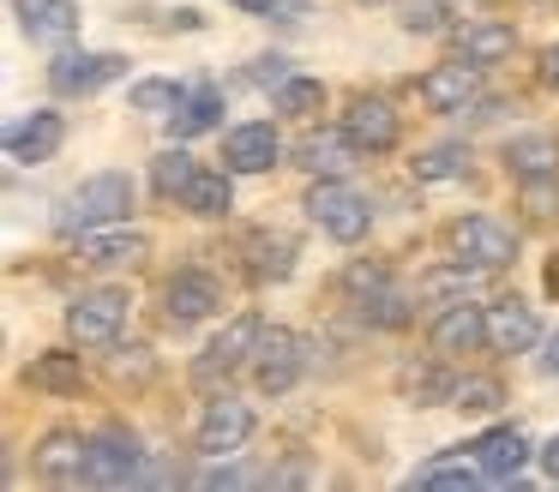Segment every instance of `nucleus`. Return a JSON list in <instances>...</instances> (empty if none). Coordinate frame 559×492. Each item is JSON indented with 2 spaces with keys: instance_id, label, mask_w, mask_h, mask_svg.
I'll return each instance as SVG.
<instances>
[{
  "instance_id": "nucleus-1",
  "label": "nucleus",
  "mask_w": 559,
  "mask_h": 492,
  "mask_svg": "<svg viewBox=\"0 0 559 492\" xmlns=\"http://www.w3.org/2000/svg\"><path fill=\"white\" fill-rule=\"evenodd\" d=\"M127 211H133V180H127L121 168H103V175H91L85 187L67 192V204H61V216H55V228H61L67 240H79L85 228L127 223Z\"/></svg>"
},
{
  "instance_id": "nucleus-2",
  "label": "nucleus",
  "mask_w": 559,
  "mask_h": 492,
  "mask_svg": "<svg viewBox=\"0 0 559 492\" xmlns=\"http://www.w3.org/2000/svg\"><path fill=\"white\" fill-rule=\"evenodd\" d=\"M259 336H265V319H259V312H235V319L205 343V355L193 360V384L199 391H223L241 367H253Z\"/></svg>"
},
{
  "instance_id": "nucleus-3",
  "label": "nucleus",
  "mask_w": 559,
  "mask_h": 492,
  "mask_svg": "<svg viewBox=\"0 0 559 492\" xmlns=\"http://www.w3.org/2000/svg\"><path fill=\"white\" fill-rule=\"evenodd\" d=\"M301 211L313 216V223L325 228L331 240H343V247H355V240L373 228V204H367L355 187H343L337 175L313 180V187H307V204H301Z\"/></svg>"
},
{
  "instance_id": "nucleus-4",
  "label": "nucleus",
  "mask_w": 559,
  "mask_h": 492,
  "mask_svg": "<svg viewBox=\"0 0 559 492\" xmlns=\"http://www.w3.org/2000/svg\"><path fill=\"white\" fill-rule=\"evenodd\" d=\"M127 288H79L73 300H67V336H73L79 348H103L121 336L127 324Z\"/></svg>"
},
{
  "instance_id": "nucleus-5",
  "label": "nucleus",
  "mask_w": 559,
  "mask_h": 492,
  "mask_svg": "<svg viewBox=\"0 0 559 492\" xmlns=\"http://www.w3.org/2000/svg\"><path fill=\"white\" fill-rule=\"evenodd\" d=\"M301 372H307V336L283 331V324H265V336L253 348V384L265 396H289L301 384Z\"/></svg>"
},
{
  "instance_id": "nucleus-6",
  "label": "nucleus",
  "mask_w": 559,
  "mask_h": 492,
  "mask_svg": "<svg viewBox=\"0 0 559 492\" xmlns=\"http://www.w3.org/2000/svg\"><path fill=\"white\" fill-rule=\"evenodd\" d=\"M127 79V55H85V48H61L49 60V91L55 96H97L103 84Z\"/></svg>"
},
{
  "instance_id": "nucleus-7",
  "label": "nucleus",
  "mask_w": 559,
  "mask_h": 492,
  "mask_svg": "<svg viewBox=\"0 0 559 492\" xmlns=\"http://www.w3.org/2000/svg\"><path fill=\"white\" fill-rule=\"evenodd\" d=\"M451 252H457L463 264H481V271H499V264L518 259V235H511L499 216L475 211V216H457L451 223Z\"/></svg>"
},
{
  "instance_id": "nucleus-8",
  "label": "nucleus",
  "mask_w": 559,
  "mask_h": 492,
  "mask_svg": "<svg viewBox=\"0 0 559 492\" xmlns=\"http://www.w3.org/2000/svg\"><path fill=\"white\" fill-rule=\"evenodd\" d=\"M253 439V408L229 391H211L205 415H199V451L205 456H235L241 444Z\"/></svg>"
},
{
  "instance_id": "nucleus-9",
  "label": "nucleus",
  "mask_w": 559,
  "mask_h": 492,
  "mask_svg": "<svg viewBox=\"0 0 559 492\" xmlns=\"http://www.w3.org/2000/svg\"><path fill=\"white\" fill-rule=\"evenodd\" d=\"M343 132H349V144L361 156H385L391 144L403 139V115L385 96H355V103L343 108Z\"/></svg>"
},
{
  "instance_id": "nucleus-10",
  "label": "nucleus",
  "mask_w": 559,
  "mask_h": 492,
  "mask_svg": "<svg viewBox=\"0 0 559 492\" xmlns=\"http://www.w3.org/2000/svg\"><path fill=\"white\" fill-rule=\"evenodd\" d=\"M31 468H37L43 480H55V487H79L91 468V439L79 427H55L37 439V451H31Z\"/></svg>"
},
{
  "instance_id": "nucleus-11",
  "label": "nucleus",
  "mask_w": 559,
  "mask_h": 492,
  "mask_svg": "<svg viewBox=\"0 0 559 492\" xmlns=\"http://www.w3.org/2000/svg\"><path fill=\"white\" fill-rule=\"evenodd\" d=\"M151 259V240L139 235V228L127 223H103V228H85L79 235V264H91V271H133V264Z\"/></svg>"
},
{
  "instance_id": "nucleus-12",
  "label": "nucleus",
  "mask_w": 559,
  "mask_h": 492,
  "mask_svg": "<svg viewBox=\"0 0 559 492\" xmlns=\"http://www.w3.org/2000/svg\"><path fill=\"white\" fill-rule=\"evenodd\" d=\"M139 463H145V444H139V432L103 427L97 439H91V468H85V480H91V487H121V480L139 475Z\"/></svg>"
},
{
  "instance_id": "nucleus-13",
  "label": "nucleus",
  "mask_w": 559,
  "mask_h": 492,
  "mask_svg": "<svg viewBox=\"0 0 559 492\" xmlns=\"http://www.w3.org/2000/svg\"><path fill=\"white\" fill-rule=\"evenodd\" d=\"M211 312H223L217 276H205V271H175L169 283H163V319H169L175 331H181V324L211 319Z\"/></svg>"
},
{
  "instance_id": "nucleus-14",
  "label": "nucleus",
  "mask_w": 559,
  "mask_h": 492,
  "mask_svg": "<svg viewBox=\"0 0 559 492\" xmlns=\"http://www.w3.org/2000/svg\"><path fill=\"white\" fill-rule=\"evenodd\" d=\"M13 19L31 43L67 48L79 36V24H85V12H79V0H13Z\"/></svg>"
},
{
  "instance_id": "nucleus-15",
  "label": "nucleus",
  "mask_w": 559,
  "mask_h": 492,
  "mask_svg": "<svg viewBox=\"0 0 559 492\" xmlns=\"http://www.w3.org/2000/svg\"><path fill=\"white\" fill-rule=\"evenodd\" d=\"M475 91H481V67H469V60H445V67L421 72V84H415V96L433 115H463L475 103Z\"/></svg>"
},
{
  "instance_id": "nucleus-16",
  "label": "nucleus",
  "mask_w": 559,
  "mask_h": 492,
  "mask_svg": "<svg viewBox=\"0 0 559 492\" xmlns=\"http://www.w3.org/2000/svg\"><path fill=\"white\" fill-rule=\"evenodd\" d=\"M277 156H283V139L271 120H241L223 139V168H235V175H265V168H277Z\"/></svg>"
},
{
  "instance_id": "nucleus-17",
  "label": "nucleus",
  "mask_w": 559,
  "mask_h": 492,
  "mask_svg": "<svg viewBox=\"0 0 559 492\" xmlns=\"http://www.w3.org/2000/svg\"><path fill=\"white\" fill-rule=\"evenodd\" d=\"M61 144H67V115H55V108H31V115L7 132V156H13L19 168L49 163Z\"/></svg>"
},
{
  "instance_id": "nucleus-18",
  "label": "nucleus",
  "mask_w": 559,
  "mask_h": 492,
  "mask_svg": "<svg viewBox=\"0 0 559 492\" xmlns=\"http://www.w3.org/2000/svg\"><path fill=\"white\" fill-rule=\"evenodd\" d=\"M535 343H542V331H535V307H523L518 295H506V300L487 307V348H493V355H530Z\"/></svg>"
},
{
  "instance_id": "nucleus-19",
  "label": "nucleus",
  "mask_w": 559,
  "mask_h": 492,
  "mask_svg": "<svg viewBox=\"0 0 559 492\" xmlns=\"http://www.w3.org/2000/svg\"><path fill=\"white\" fill-rule=\"evenodd\" d=\"M427 343H433V355H475V348L487 343V307H469V300H451V307L433 319Z\"/></svg>"
},
{
  "instance_id": "nucleus-20",
  "label": "nucleus",
  "mask_w": 559,
  "mask_h": 492,
  "mask_svg": "<svg viewBox=\"0 0 559 492\" xmlns=\"http://www.w3.org/2000/svg\"><path fill=\"white\" fill-rule=\"evenodd\" d=\"M469 451H475V463H481L487 480H511L523 468V456H530V439H523V432L506 420V427H487Z\"/></svg>"
},
{
  "instance_id": "nucleus-21",
  "label": "nucleus",
  "mask_w": 559,
  "mask_h": 492,
  "mask_svg": "<svg viewBox=\"0 0 559 492\" xmlns=\"http://www.w3.org/2000/svg\"><path fill=\"white\" fill-rule=\"evenodd\" d=\"M355 156H361V151L349 144V132H343V127H337V132H307V139L295 144V168H307L313 180L343 175V168H349Z\"/></svg>"
},
{
  "instance_id": "nucleus-22",
  "label": "nucleus",
  "mask_w": 559,
  "mask_h": 492,
  "mask_svg": "<svg viewBox=\"0 0 559 492\" xmlns=\"http://www.w3.org/2000/svg\"><path fill=\"white\" fill-rule=\"evenodd\" d=\"M223 127V91L217 84H193V91L175 103V115H169V132L175 139H199V132H217Z\"/></svg>"
},
{
  "instance_id": "nucleus-23",
  "label": "nucleus",
  "mask_w": 559,
  "mask_h": 492,
  "mask_svg": "<svg viewBox=\"0 0 559 492\" xmlns=\"http://www.w3.org/2000/svg\"><path fill=\"white\" fill-rule=\"evenodd\" d=\"M181 211H193V216H229L235 211V168H199L193 175V187L181 192Z\"/></svg>"
},
{
  "instance_id": "nucleus-24",
  "label": "nucleus",
  "mask_w": 559,
  "mask_h": 492,
  "mask_svg": "<svg viewBox=\"0 0 559 492\" xmlns=\"http://www.w3.org/2000/svg\"><path fill=\"white\" fill-rule=\"evenodd\" d=\"M506 168L518 180L559 175V139H547V132H518V139H506Z\"/></svg>"
},
{
  "instance_id": "nucleus-25",
  "label": "nucleus",
  "mask_w": 559,
  "mask_h": 492,
  "mask_svg": "<svg viewBox=\"0 0 559 492\" xmlns=\"http://www.w3.org/2000/svg\"><path fill=\"white\" fill-rule=\"evenodd\" d=\"M355 319L373 324V331H403L409 324V295L391 283H367V288H355Z\"/></svg>"
},
{
  "instance_id": "nucleus-26",
  "label": "nucleus",
  "mask_w": 559,
  "mask_h": 492,
  "mask_svg": "<svg viewBox=\"0 0 559 492\" xmlns=\"http://www.w3.org/2000/svg\"><path fill=\"white\" fill-rule=\"evenodd\" d=\"M475 480H487L481 475V463H475V451L463 444V451H439V456H427L421 468L409 475V487H475Z\"/></svg>"
},
{
  "instance_id": "nucleus-27",
  "label": "nucleus",
  "mask_w": 559,
  "mask_h": 492,
  "mask_svg": "<svg viewBox=\"0 0 559 492\" xmlns=\"http://www.w3.org/2000/svg\"><path fill=\"white\" fill-rule=\"evenodd\" d=\"M511 48H518V36H511V24H499V19H481V24H463L457 31V60H469V67H493V60H506Z\"/></svg>"
},
{
  "instance_id": "nucleus-28",
  "label": "nucleus",
  "mask_w": 559,
  "mask_h": 492,
  "mask_svg": "<svg viewBox=\"0 0 559 492\" xmlns=\"http://www.w3.org/2000/svg\"><path fill=\"white\" fill-rule=\"evenodd\" d=\"M25 384L31 391H49V396H73L79 384H85V367H79V355H61V348H55V355H37L25 367Z\"/></svg>"
},
{
  "instance_id": "nucleus-29",
  "label": "nucleus",
  "mask_w": 559,
  "mask_h": 492,
  "mask_svg": "<svg viewBox=\"0 0 559 492\" xmlns=\"http://www.w3.org/2000/svg\"><path fill=\"white\" fill-rule=\"evenodd\" d=\"M247 252H253V259H247V276H253V283H283V276L295 271V240L289 235H253Z\"/></svg>"
},
{
  "instance_id": "nucleus-30",
  "label": "nucleus",
  "mask_w": 559,
  "mask_h": 492,
  "mask_svg": "<svg viewBox=\"0 0 559 492\" xmlns=\"http://www.w3.org/2000/svg\"><path fill=\"white\" fill-rule=\"evenodd\" d=\"M193 175H199V163L181 151V139L151 156V187H157V199H181V192L193 187Z\"/></svg>"
},
{
  "instance_id": "nucleus-31",
  "label": "nucleus",
  "mask_w": 559,
  "mask_h": 492,
  "mask_svg": "<svg viewBox=\"0 0 559 492\" xmlns=\"http://www.w3.org/2000/svg\"><path fill=\"white\" fill-rule=\"evenodd\" d=\"M463 168H469V144H457V139H451V144H433V151H421V156H415V163H409V175H415V180H427V187H439V180H457Z\"/></svg>"
},
{
  "instance_id": "nucleus-32",
  "label": "nucleus",
  "mask_w": 559,
  "mask_h": 492,
  "mask_svg": "<svg viewBox=\"0 0 559 492\" xmlns=\"http://www.w3.org/2000/svg\"><path fill=\"white\" fill-rule=\"evenodd\" d=\"M271 103H277V115L307 120V115H319V108H325V84H319V79H301V72H289V79L271 91Z\"/></svg>"
},
{
  "instance_id": "nucleus-33",
  "label": "nucleus",
  "mask_w": 559,
  "mask_h": 492,
  "mask_svg": "<svg viewBox=\"0 0 559 492\" xmlns=\"http://www.w3.org/2000/svg\"><path fill=\"white\" fill-rule=\"evenodd\" d=\"M475 276H481V264H445V271H427V283H421V295L427 300H439V307H451V300H463L475 288Z\"/></svg>"
},
{
  "instance_id": "nucleus-34",
  "label": "nucleus",
  "mask_w": 559,
  "mask_h": 492,
  "mask_svg": "<svg viewBox=\"0 0 559 492\" xmlns=\"http://www.w3.org/2000/svg\"><path fill=\"white\" fill-rule=\"evenodd\" d=\"M181 96H187V84H175V79H139L133 84V108H139V115H175Z\"/></svg>"
},
{
  "instance_id": "nucleus-35",
  "label": "nucleus",
  "mask_w": 559,
  "mask_h": 492,
  "mask_svg": "<svg viewBox=\"0 0 559 492\" xmlns=\"http://www.w3.org/2000/svg\"><path fill=\"white\" fill-rule=\"evenodd\" d=\"M499 403H506L499 379H457V391H451V408H463V415H493Z\"/></svg>"
},
{
  "instance_id": "nucleus-36",
  "label": "nucleus",
  "mask_w": 559,
  "mask_h": 492,
  "mask_svg": "<svg viewBox=\"0 0 559 492\" xmlns=\"http://www.w3.org/2000/svg\"><path fill=\"white\" fill-rule=\"evenodd\" d=\"M403 391H409L415 403H451L457 379H445V367H409L403 372Z\"/></svg>"
},
{
  "instance_id": "nucleus-37",
  "label": "nucleus",
  "mask_w": 559,
  "mask_h": 492,
  "mask_svg": "<svg viewBox=\"0 0 559 492\" xmlns=\"http://www.w3.org/2000/svg\"><path fill=\"white\" fill-rule=\"evenodd\" d=\"M397 24H403V31H415V36L445 31V0H403V7H397Z\"/></svg>"
},
{
  "instance_id": "nucleus-38",
  "label": "nucleus",
  "mask_w": 559,
  "mask_h": 492,
  "mask_svg": "<svg viewBox=\"0 0 559 492\" xmlns=\"http://www.w3.org/2000/svg\"><path fill=\"white\" fill-rule=\"evenodd\" d=\"M523 187V211L535 216V223H547V216H559V175H542V180H518Z\"/></svg>"
},
{
  "instance_id": "nucleus-39",
  "label": "nucleus",
  "mask_w": 559,
  "mask_h": 492,
  "mask_svg": "<svg viewBox=\"0 0 559 492\" xmlns=\"http://www.w3.org/2000/svg\"><path fill=\"white\" fill-rule=\"evenodd\" d=\"M247 79H253L259 91H277V84L289 79V60H283V55H253V60H247Z\"/></svg>"
},
{
  "instance_id": "nucleus-40",
  "label": "nucleus",
  "mask_w": 559,
  "mask_h": 492,
  "mask_svg": "<svg viewBox=\"0 0 559 492\" xmlns=\"http://www.w3.org/2000/svg\"><path fill=\"white\" fill-rule=\"evenodd\" d=\"M241 12H253V19H301L313 0H235Z\"/></svg>"
},
{
  "instance_id": "nucleus-41",
  "label": "nucleus",
  "mask_w": 559,
  "mask_h": 492,
  "mask_svg": "<svg viewBox=\"0 0 559 492\" xmlns=\"http://www.w3.org/2000/svg\"><path fill=\"white\" fill-rule=\"evenodd\" d=\"M199 480H205V487H241V468H229V463H217V468H205V475H199Z\"/></svg>"
},
{
  "instance_id": "nucleus-42",
  "label": "nucleus",
  "mask_w": 559,
  "mask_h": 492,
  "mask_svg": "<svg viewBox=\"0 0 559 492\" xmlns=\"http://www.w3.org/2000/svg\"><path fill=\"white\" fill-rule=\"evenodd\" d=\"M535 367H542L547 379H559V331H554V336H547V343H542V360H535Z\"/></svg>"
},
{
  "instance_id": "nucleus-43",
  "label": "nucleus",
  "mask_w": 559,
  "mask_h": 492,
  "mask_svg": "<svg viewBox=\"0 0 559 492\" xmlns=\"http://www.w3.org/2000/svg\"><path fill=\"white\" fill-rule=\"evenodd\" d=\"M542 84H547V91H559V43L542 55Z\"/></svg>"
},
{
  "instance_id": "nucleus-44",
  "label": "nucleus",
  "mask_w": 559,
  "mask_h": 492,
  "mask_svg": "<svg viewBox=\"0 0 559 492\" xmlns=\"http://www.w3.org/2000/svg\"><path fill=\"white\" fill-rule=\"evenodd\" d=\"M542 475H547V480H559V432L542 444Z\"/></svg>"
},
{
  "instance_id": "nucleus-45",
  "label": "nucleus",
  "mask_w": 559,
  "mask_h": 492,
  "mask_svg": "<svg viewBox=\"0 0 559 492\" xmlns=\"http://www.w3.org/2000/svg\"><path fill=\"white\" fill-rule=\"evenodd\" d=\"M547 295H559V259H547Z\"/></svg>"
}]
</instances>
